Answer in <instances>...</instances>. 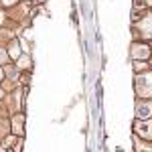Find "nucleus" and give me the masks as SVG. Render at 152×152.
Wrapping results in <instances>:
<instances>
[{
	"label": "nucleus",
	"mask_w": 152,
	"mask_h": 152,
	"mask_svg": "<svg viewBox=\"0 0 152 152\" xmlns=\"http://www.w3.org/2000/svg\"><path fill=\"white\" fill-rule=\"evenodd\" d=\"M0 23H2V12H0Z\"/></svg>",
	"instance_id": "dca6fc26"
},
{
	"label": "nucleus",
	"mask_w": 152,
	"mask_h": 152,
	"mask_svg": "<svg viewBox=\"0 0 152 152\" xmlns=\"http://www.w3.org/2000/svg\"><path fill=\"white\" fill-rule=\"evenodd\" d=\"M130 57L134 59V61H146V59L152 57V47L148 43H138V41H134L132 43V49H130Z\"/></svg>",
	"instance_id": "7ed1b4c3"
},
{
	"label": "nucleus",
	"mask_w": 152,
	"mask_h": 152,
	"mask_svg": "<svg viewBox=\"0 0 152 152\" xmlns=\"http://www.w3.org/2000/svg\"><path fill=\"white\" fill-rule=\"evenodd\" d=\"M134 142L138 144L136 148L142 152H152V142H144V140H138V136H134Z\"/></svg>",
	"instance_id": "423d86ee"
},
{
	"label": "nucleus",
	"mask_w": 152,
	"mask_h": 152,
	"mask_svg": "<svg viewBox=\"0 0 152 152\" xmlns=\"http://www.w3.org/2000/svg\"><path fill=\"white\" fill-rule=\"evenodd\" d=\"M134 130H136V134H140L142 140L152 142V122H148V120H136Z\"/></svg>",
	"instance_id": "20e7f679"
},
{
	"label": "nucleus",
	"mask_w": 152,
	"mask_h": 152,
	"mask_svg": "<svg viewBox=\"0 0 152 152\" xmlns=\"http://www.w3.org/2000/svg\"><path fill=\"white\" fill-rule=\"evenodd\" d=\"M152 116V99H140L136 104V118L138 120H148Z\"/></svg>",
	"instance_id": "39448f33"
},
{
	"label": "nucleus",
	"mask_w": 152,
	"mask_h": 152,
	"mask_svg": "<svg viewBox=\"0 0 152 152\" xmlns=\"http://www.w3.org/2000/svg\"><path fill=\"white\" fill-rule=\"evenodd\" d=\"M0 97H2V89H0Z\"/></svg>",
	"instance_id": "f3484780"
},
{
	"label": "nucleus",
	"mask_w": 152,
	"mask_h": 152,
	"mask_svg": "<svg viewBox=\"0 0 152 152\" xmlns=\"http://www.w3.org/2000/svg\"><path fill=\"white\" fill-rule=\"evenodd\" d=\"M148 69V63L146 61H134V71L136 73H142V71Z\"/></svg>",
	"instance_id": "6e6552de"
},
{
	"label": "nucleus",
	"mask_w": 152,
	"mask_h": 152,
	"mask_svg": "<svg viewBox=\"0 0 152 152\" xmlns=\"http://www.w3.org/2000/svg\"><path fill=\"white\" fill-rule=\"evenodd\" d=\"M134 89H136V95L140 99H152V71L136 73Z\"/></svg>",
	"instance_id": "f257e3e1"
},
{
	"label": "nucleus",
	"mask_w": 152,
	"mask_h": 152,
	"mask_svg": "<svg viewBox=\"0 0 152 152\" xmlns=\"http://www.w3.org/2000/svg\"><path fill=\"white\" fill-rule=\"evenodd\" d=\"M8 55H10L12 59H16L18 55H20V49H18V45H16V43H12L10 47H8Z\"/></svg>",
	"instance_id": "1a4fd4ad"
},
{
	"label": "nucleus",
	"mask_w": 152,
	"mask_h": 152,
	"mask_svg": "<svg viewBox=\"0 0 152 152\" xmlns=\"http://www.w3.org/2000/svg\"><path fill=\"white\" fill-rule=\"evenodd\" d=\"M0 61H6V53L4 51H0Z\"/></svg>",
	"instance_id": "ddd939ff"
},
{
	"label": "nucleus",
	"mask_w": 152,
	"mask_h": 152,
	"mask_svg": "<svg viewBox=\"0 0 152 152\" xmlns=\"http://www.w3.org/2000/svg\"><path fill=\"white\" fill-rule=\"evenodd\" d=\"M23 120H24L23 114H20V116H16L14 120H12V124H14V132H16V134H23Z\"/></svg>",
	"instance_id": "0eeeda50"
},
{
	"label": "nucleus",
	"mask_w": 152,
	"mask_h": 152,
	"mask_svg": "<svg viewBox=\"0 0 152 152\" xmlns=\"http://www.w3.org/2000/svg\"><path fill=\"white\" fill-rule=\"evenodd\" d=\"M134 28H136V31H140V33H138L140 39L152 41V12L142 14L140 20H136V23H134Z\"/></svg>",
	"instance_id": "f03ea898"
},
{
	"label": "nucleus",
	"mask_w": 152,
	"mask_h": 152,
	"mask_svg": "<svg viewBox=\"0 0 152 152\" xmlns=\"http://www.w3.org/2000/svg\"><path fill=\"white\" fill-rule=\"evenodd\" d=\"M150 67H152V63H150Z\"/></svg>",
	"instance_id": "a211bd4d"
},
{
	"label": "nucleus",
	"mask_w": 152,
	"mask_h": 152,
	"mask_svg": "<svg viewBox=\"0 0 152 152\" xmlns=\"http://www.w3.org/2000/svg\"><path fill=\"white\" fill-rule=\"evenodd\" d=\"M0 81H2V69H0Z\"/></svg>",
	"instance_id": "2eb2a0df"
},
{
	"label": "nucleus",
	"mask_w": 152,
	"mask_h": 152,
	"mask_svg": "<svg viewBox=\"0 0 152 152\" xmlns=\"http://www.w3.org/2000/svg\"><path fill=\"white\" fill-rule=\"evenodd\" d=\"M18 67H20V69H28V67H31V57L18 59Z\"/></svg>",
	"instance_id": "9d476101"
},
{
	"label": "nucleus",
	"mask_w": 152,
	"mask_h": 152,
	"mask_svg": "<svg viewBox=\"0 0 152 152\" xmlns=\"http://www.w3.org/2000/svg\"><path fill=\"white\" fill-rule=\"evenodd\" d=\"M35 2H37V4H41V2H45V0H35Z\"/></svg>",
	"instance_id": "4468645a"
},
{
	"label": "nucleus",
	"mask_w": 152,
	"mask_h": 152,
	"mask_svg": "<svg viewBox=\"0 0 152 152\" xmlns=\"http://www.w3.org/2000/svg\"><path fill=\"white\" fill-rule=\"evenodd\" d=\"M16 2H18V0H2V4H4V6H14Z\"/></svg>",
	"instance_id": "f8f14e48"
},
{
	"label": "nucleus",
	"mask_w": 152,
	"mask_h": 152,
	"mask_svg": "<svg viewBox=\"0 0 152 152\" xmlns=\"http://www.w3.org/2000/svg\"><path fill=\"white\" fill-rule=\"evenodd\" d=\"M134 6L146 8V6H152V0H134Z\"/></svg>",
	"instance_id": "9b49d317"
}]
</instances>
